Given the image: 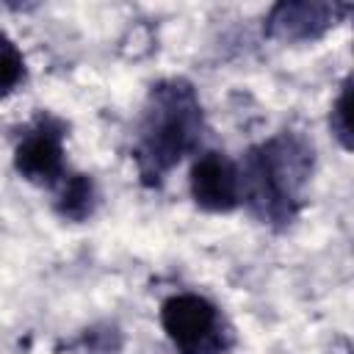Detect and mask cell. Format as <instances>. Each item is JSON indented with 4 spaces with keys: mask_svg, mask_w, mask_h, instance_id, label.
Returning a JSON list of instances; mask_svg holds the SVG:
<instances>
[{
    "mask_svg": "<svg viewBox=\"0 0 354 354\" xmlns=\"http://www.w3.org/2000/svg\"><path fill=\"white\" fill-rule=\"evenodd\" d=\"M205 113L194 83L169 77L149 88L136 127L133 158L144 185H160L163 177L199 149Z\"/></svg>",
    "mask_w": 354,
    "mask_h": 354,
    "instance_id": "obj_2",
    "label": "cell"
},
{
    "mask_svg": "<svg viewBox=\"0 0 354 354\" xmlns=\"http://www.w3.org/2000/svg\"><path fill=\"white\" fill-rule=\"evenodd\" d=\"M55 213L69 221H86L97 207V185L91 174L66 171L55 185Z\"/></svg>",
    "mask_w": 354,
    "mask_h": 354,
    "instance_id": "obj_7",
    "label": "cell"
},
{
    "mask_svg": "<svg viewBox=\"0 0 354 354\" xmlns=\"http://www.w3.org/2000/svg\"><path fill=\"white\" fill-rule=\"evenodd\" d=\"M351 14V6L343 3H318V0H299V3H277L266 17V36L277 41H315L326 36L337 22Z\"/></svg>",
    "mask_w": 354,
    "mask_h": 354,
    "instance_id": "obj_6",
    "label": "cell"
},
{
    "mask_svg": "<svg viewBox=\"0 0 354 354\" xmlns=\"http://www.w3.org/2000/svg\"><path fill=\"white\" fill-rule=\"evenodd\" d=\"M64 138L66 127L55 116L36 119L28 133L14 147V169L22 180L33 185H58L66 174V158H64Z\"/></svg>",
    "mask_w": 354,
    "mask_h": 354,
    "instance_id": "obj_4",
    "label": "cell"
},
{
    "mask_svg": "<svg viewBox=\"0 0 354 354\" xmlns=\"http://www.w3.org/2000/svg\"><path fill=\"white\" fill-rule=\"evenodd\" d=\"M348 108H351V80L346 77L329 111V130L346 152L351 149V111Z\"/></svg>",
    "mask_w": 354,
    "mask_h": 354,
    "instance_id": "obj_9",
    "label": "cell"
},
{
    "mask_svg": "<svg viewBox=\"0 0 354 354\" xmlns=\"http://www.w3.org/2000/svg\"><path fill=\"white\" fill-rule=\"evenodd\" d=\"M188 188L196 207L207 213H232L241 205L238 163L218 149L196 152L188 171Z\"/></svg>",
    "mask_w": 354,
    "mask_h": 354,
    "instance_id": "obj_5",
    "label": "cell"
},
{
    "mask_svg": "<svg viewBox=\"0 0 354 354\" xmlns=\"http://www.w3.org/2000/svg\"><path fill=\"white\" fill-rule=\"evenodd\" d=\"M25 80V58L17 41L0 30V100L14 94Z\"/></svg>",
    "mask_w": 354,
    "mask_h": 354,
    "instance_id": "obj_8",
    "label": "cell"
},
{
    "mask_svg": "<svg viewBox=\"0 0 354 354\" xmlns=\"http://www.w3.org/2000/svg\"><path fill=\"white\" fill-rule=\"evenodd\" d=\"M313 169V141L296 130L274 133L271 138L249 147L238 163L241 205H246L257 221L285 230L301 213Z\"/></svg>",
    "mask_w": 354,
    "mask_h": 354,
    "instance_id": "obj_1",
    "label": "cell"
},
{
    "mask_svg": "<svg viewBox=\"0 0 354 354\" xmlns=\"http://www.w3.org/2000/svg\"><path fill=\"white\" fill-rule=\"evenodd\" d=\"M160 326L177 354H224L232 329L221 310L202 293H174L160 304Z\"/></svg>",
    "mask_w": 354,
    "mask_h": 354,
    "instance_id": "obj_3",
    "label": "cell"
}]
</instances>
